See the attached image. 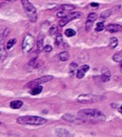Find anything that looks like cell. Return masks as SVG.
<instances>
[{
    "mask_svg": "<svg viewBox=\"0 0 122 137\" xmlns=\"http://www.w3.org/2000/svg\"><path fill=\"white\" fill-rule=\"evenodd\" d=\"M105 29V25L104 22H98L97 25H96V28H95V31L97 32H100V31L104 30Z\"/></svg>",
    "mask_w": 122,
    "mask_h": 137,
    "instance_id": "26",
    "label": "cell"
},
{
    "mask_svg": "<svg viewBox=\"0 0 122 137\" xmlns=\"http://www.w3.org/2000/svg\"><path fill=\"white\" fill-rule=\"evenodd\" d=\"M42 90H43V87L41 86H37L33 87V89H31L29 93L32 95H37V94H39L42 92Z\"/></svg>",
    "mask_w": 122,
    "mask_h": 137,
    "instance_id": "17",
    "label": "cell"
},
{
    "mask_svg": "<svg viewBox=\"0 0 122 137\" xmlns=\"http://www.w3.org/2000/svg\"><path fill=\"white\" fill-rule=\"evenodd\" d=\"M3 52H4V45H3V43H0V59H1V57H2Z\"/></svg>",
    "mask_w": 122,
    "mask_h": 137,
    "instance_id": "33",
    "label": "cell"
},
{
    "mask_svg": "<svg viewBox=\"0 0 122 137\" xmlns=\"http://www.w3.org/2000/svg\"><path fill=\"white\" fill-rule=\"evenodd\" d=\"M75 8H76V6L72 5H62L60 6V9L64 12H70V11H72V10H74Z\"/></svg>",
    "mask_w": 122,
    "mask_h": 137,
    "instance_id": "18",
    "label": "cell"
},
{
    "mask_svg": "<svg viewBox=\"0 0 122 137\" xmlns=\"http://www.w3.org/2000/svg\"><path fill=\"white\" fill-rule=\"evenodd\" d=\"M58 33V28L57 26H52L49 30V35L51 36H54V34H57Z\"/></svg>",
    "mask_w": 122,
    "mask_h": 137,
    "instance_id": "29",
    "label": "cell"
},
{
    "mask_svg": "<svg viewBox=\"0 0 122 137\" xmlns=\"http://www.w3.org/2000/svg\"><path fill=\"white\" fill-rule=\"evenodd\" d=\"M17 122L21 125H31V126H41L47 122V120L44 118L37 117V116H22L17 118Z\"/></svg>",
    "mask_w": 122,
    "mask_h": 137,
    "instance_id": "2",
    "label": "cell"
},
{
    "mask_svg": "<svg viewBox=\"0 0 122 137\" xmlns=\"http://www.w3.org/2000/svg\"><path fill=\"white\" fill-rule=\"evenodd\" d=\"M34 44H35V38L32 35L28 34L26 35L22 41V52L25 53H29L32 50L33 46H34Z\"/></svg>",
    "mask_w": 122,
    "mask_h": 137,
    "instance_id": "5",
    "label": "cell"
},
{
    "mask_svg": "<svg viewBox=\"0 0 122 137\" xmlns=\"http://www.w3.org/2000/svg\"><path fill=\"white\" fill-rule=\"evenodd\" d=\"M16 44V39L15 38H11L9 39V41L7 42V44H6V49L9 50L11 49L12 46H14V45Z\"/></svg>",
    "mask_w": 122,
    "mask_h": 137,
    "instance_id": "24",
    "label": "cell"
},
{
    "mask_svg": "<svg viewBox=\"0 0 122 137\" xmlns=\"http://www.w3.org/2000/svg\"><path fill=\"white\" fill-rule=\"evenodd\" d=\"M66 15V12H65L64 11H61V12H57V14H56V16H57L58 18H63L64 16Z\"/></svg>",
    "mask_w": 122,
    "mask_h": 137,
    "instance_id": "31",
    "label": "cell"
},
{
    "mask_svg": "<svg viewBox=\"0 0 122 137\" xmlns=\"http://www.w3.org/2000/svg\"><path fill=\"white\" fill-rule=\"evenodd\" d=\"M69 58H70V53H69V52H67V51L62 52V53L59 54V59H60L62 61H68Z\"/></svg>",
    "mask_w": 122,
    "mask_h": 137,
    "instance_id": "16",
    "label": "cell"
},
{
    "mask_svg": "<svg viewBox=\"0 0 122 137\" xmlns=\"http://www.w3.org/2000/svg\"><path fill=\"white\" fill-rule=\"evenodd\" d=\"M83 16V13L80 12H70V13L66 14L63 18H62L59 22V26L60 27H64L66 24H68L69 22H71L72 20H75V19H79L81 18Z\"/></svg>",
    "mask_w": 122,
    "mask_h": 137,
    "instance_id": "6",
    "label": "cell"
},
{
    "mask_svg": "<svg viewBox=\"0 0 122 137\" xmlns=\"http://www.w3.org/2000/svg\"><path fill=\"white\" fill-rule=\"evenodd\" d=\"M119 111L120 112V113L122 114V105L120 106V107H119Z\"/></svg>",
    "mask_w": 122,
    "mask_h": 137,
    "instance_id": "35",
    "label": "cell"
},
{
    "mask_svg": "<svg viewBox=\"0 0 122 137\" xmlns=\"http://www.w3.org/2000/svg\"><path fill=\"white\" fill-rule=\"evenodd\" d=\"M54 133H55L56 135L58 136H62V137H65V136H70L71 134L68 132L67 130L62 129V128H56L54 130Z\"/></svg>",
    "mask_w": 122,
    "mask_h": 137,
    "instance_id": "13",
    "label": "cell"
},
{
    "mask_svg": "<svg viewBox=\"0 0 122 137\" xmlns=\"http://www.w3.org/2000/svg\"><path fill=\"white\" fill-rule=\"evenodd\" d=\"M96 19H97V15H96V13H94V12H91V13H89L87 16V20H90V22H94Z\"/></svg>",
    "mask_w": 122,
    "mask_h": 137,
    "instance_id": "28",
    "label": "cell"
},
{
    "mask_svg": "<svg viewBox=\"0 0 122 137\" xmlns=\"http://www.w3.org/2000/svg\"><path fill=\"white\" fill-rule=\"evenodd\" d=\"M112 12H113L112 9L105 10V11H104V12H102V13H101V18H102V19H107L108 17H110Z\"/></svg>",
    "mask_w": 122,
    "mask_h": 137,
    "instance_id": "20",
    "label": "cell"
},
{
    "mask_svg": "<svg viewBox=\"0 0 122 137\" xmlns=\"http://www.w3.org/2000/svg\"><path fill=\"white\" fill-rule=\"evenodd\" d=\"M88 70H89V65H87V64L82 65L81 67L77 70V73H76L77 78H79V79L84 78V76H85V74L88 71Z\"/></svg>",
    "mask_w": 122,
    "mask_h": 137,
    "instance_id": "10",
    "label": "cell"
},
{
    "mask_svg": "<svg viewBox=\"0 0 122 137\" xmlns=\"http://www.w3.org/2000/svg\"><path fill=\"white\" fill-rule=\"evenodd\" d=\"M113 61L116 62H120L122 61V52H118L112 57Z\"/></svg>",
    "mask_w": 122,
    "mask_h": 137,
    "instance_id": "22",
    "label": "cell"
},
{
    "mask_svg": "<svg viewBox=\"0 0 122 137\" xmlns=\"http://www.w3.org/2000/svg\"><path fill=\"white\" fill-rule=\"evenodd\" d=\"M28 66H29V67H32V68H38V63H37V58H34V59L31 60V61L28 63Z\"/></svg>",
    "mask_w": 122,
    "mask_h": 137,
    "instance_id": "23",
    "label": "cell"
},
{
    "mask_svg": "<svg viewBox=\"0 0 122 137\" xmlns=\"http://www.w3.org/2000/svg\"><path fill=\"white\" fill-rule=\"evenodd\" d=\"M104 99V97L98 96V95L94 94H90V93H85V94H80L77 98L78 101L81 103H92V102H96L101 100Z\"/></svg>",
    "mask_w": 122,
    "mask_h": 137,
    "instance_id": "4",
    "label": "cell"
},
{
    "mask_svg": "<svg viewBox=\"0 0 122 137\" xmlns=\"http://www.w3.org/2000/svg\"><path fill=\"white\" fill-rule=\"evenodd\" d=\"M91 6H93V7H98L99 4H97V3H91Z\"/></svg>",
    "mask_w": 122,
    "mask_h": 137,
    "instance_id": "34",
    "label": "cell"
},
{
    "mask_svg": "<svg viewBox=\"0 0 122 137\" xmlns=\"http://www.w3.org/2000/svg\"><path fill=\"white\" fill-rule=\"evenodd\" d=\"M118 44H119V40H118V38H116V37H111V40H110V43H109V46L112 49L116 48Z\"/></svg>",
    "mask_w": 122,
    "mask_h": 137,
    "instance_id": "19",
    "label": "cell"
},
{
    "mask_svg": "<svg viewBox=\"0 0 122 137\" xmlns=\"http://www.w3.org/2000/svg\"><path fill=\"white\" fill-rule=\"evenodd\" d=\"M62 118L67 122H73V123H78V122H87V121H86L85 119H83V118H79V116H74V115H72V114H69V113L64 114L62 117Z\"/></svg>",
    "mask_w": 122,
    "mask_h": 137,
    "instance_id": "8",
    "label": "cell"
},
{
    "mask_svg": "<svg viewBox=\"0 0 122 137\" xmlns=\"http://www.w3.org/2000/svg\"><path fill=\"white\" fill-rule=\"evenodd\" d=\"M77 68H78V64L76 62H72L70 65V70H69V73L70 76H74L77 73Z\"/></svg>",
    "mask_w": 122,
    "mask_h": 137,
    "instance_id": "15",
    "label": "cell"
},
{
    "mask_svg": "<svg viewBox=\"0 0 122 137\" xmlns=\"http://www.w3.org/2000/svg\"><path fill=\"white\" fill-rule=\"evenodd\" d=\"M101 79L102 82H108L111 79V71L109 68L104 67L102 68V75H101Z\"/></svg>",
    "mask_w": 122,
    "mask_h": 137,
    "instance_id": "11",
    "label": "cell"
},
{
    "mask_svg": "<svg viewBox=\"0 0 122 137\" xmlns=\"http://www.w3.org/2000/svg\"><path fill=\"white\" fill-rule=\"evenodd\" d=\"M22 4L23 6L25 12L28 15V18L29 19L31 22H36L37 19V13L35 6L29 1V0H22Z\"/></svg>",
    "mask_w": 122,
    "mask_h": 137,
    "instance_id": "3",
    "label": "cell"
},
{
    "mask_svg": "<svg viewBox=\"0 0 122 137\" xmlns=\"http://www.w3.org/2000/svg\"><path fill=\"white\" fill-rule=\"evenodd\" d=\"M105 30L111 33H116L122 31V25L120 24H116V23H111L109 24L105 27Z\"/></svg>",
    "mask_w": 122,
    "mask_h": 137,
    "instance_id": "9",
    "label": "cell"
},
{
    "mask_svg": "<svg viewBox=\"0 0 122 137\" xmlns=\"http://www.w3.org/2000/svg\"><path fill=\"white\" fill-rule=\"evenodd\" d=\"M37 50L39 52L43 51L44 50V34L43 33H40L37 37Z\"/></svg>",
    "mask_w": 122,
    "mask_h": 137,
    "instance_id": "12",
    "label": "cell"
},
{
    "mask_svg": "<svg viewBox=\"0 0 122 137\" xmlns=\"http://www.w3.org/2000/svg\"><path fill=\"white\" fill-rule=\"evenodd\" d=\"M92 27H93V22L87 20V22H86V30H87V31H89Z\"/></svg>",
    "mask_w": 122,
    "mask_h": 137,
    "instance_id": "30",
    "label": "cell"
},
{
    "mask_svg": "<svg viewBox=\"0 0 122 137\" xmlns=\"http://www.w3.org/2000/svg\"><path fill=\"white\" fill-rule=\"evenodd\" d=\"M0 114H1V111H0Z\"/></svg>",
    "mask_w": 122,
    "mask_h": 137,
    "instance_id": "38",
    "label": "cell"
},
{
    "mask_svg": "<svg viewBox=\"0 0 122 137\" xmlns=\"http://www.w3.org/2000/svg\"><path fill=\"white\" fill-rule=\"evenodd\" d=\"M10 30H8L7 28H3L2 30H0V37L1 38H5L9 35Z\"/></svg>",
    "mask_w": 122,
    "mask_h": 137,
    "instance_id": "21",
    "label": "cell"
},
{
    "mask_svg": "<svg viewBox=\"0 0 122 137\" xmlns=\"http://www.w3.org/2000/svg\"><path fill=\"white\" fill-rule=\"evenodd\" d=\"M0 125H1V122H0Z\"/></svg>",
    "mask_w": 122,
    "mask_h": 137,
    "instance_id": "37",
    "label": "cell"
},
{
    "mask_svg": "<svg viewBox=\"0 0 122 137\" xmlns=\"http://www.w3.org/2000/svg\"><path fill=\"white\" fill-rule=\"evenodd\" d=\"M119 68H120V70L122 71V61H120V65H119Z\"/></svg>",
    "mask_w": 122,
    "mask_h": 137,
    "instance_id": "36",
    "label": "cell"
},
{
    "mask_svg": "<svg viewBox=\"0 0 122 137\" xmlns=\"http://www.w3.org/2000/svg\"><path fill=\"white\" fill-rule=\"evenodd\" d=\"M22 105H23V102L22 101H19V100H17V101H12L10 102V107L14 109H20V108L22 107Z\"/></svg>",
    "mask_w": 122,
    "mask_h": 137,
    "instance_id": "14",
    "label": "cell"
},
{
    "mask_svg": "<svg viewBox=\"0 0 122 137\" xmlns=\"http://www.w3.org/2000/svg\"><path fill=\"white\" fill-rule=\"evenodd\" d=\"M52 46L51 45H45V47H44V50H45L46 52H47V53H49V52H51L52 51Z\"/></svg>",
    "mask_w": 122,
    "mask_h": 137,
    "instance_id": "32",
    "label": "cell"
},
{
    "mask_svg": "<svg viewBox=\"0 0 122 137\" xmlns=\"http://www.w3.org/2000/svg\"><path fill=\"white\" fill-rule=\"evenodd\" d=\"M78 116L85 119L86 121H104L106 118L102 111L96 109H81L78 112Z\"/></svg>",
    "mask_w": 122,
    "mask_h": 137,
    "instance_id": "1",
    "label": "cell"
},
{
    "mask_svg": "<svg viewBox=\"0 0 122 137\" xmlns=\"http://www.w3.org/2000/svg\"><path fill=\"white\" fill-rule=\"evenodd\" d=\"M62 41H63V38H62V36L59 33L57 34V36L55 37V45H60L62 43Z\"/></svg>",
    "mask_w": 122,
    "mask_h": 137,
    "instance_id": "27",
    "label": "cell"
},
{
    "mask_svg": "<svg viewBox=\"0 0 122 137\" xmlns=\"http://www.w3.org/2000/svg\"><path fill=\"white\" fill-rule=\"evenodd\" d=\"M53 76H49V75H47V76H44V77H41V78H37V79H34L32 81H30V82L27 83L26 85H25V88H30V87H34V86H39V85L41 84H44V83H47L49 82V81H51L53 79Z\"/></svg>",
    "mask_w": 122,
    "mask_h": 137,
    "instance_id": "7",
    "label": "cell"
},
{
    "mask_svg": "<svg viewBox=\"0 0 122 137\" xmlns=\"http://www.w3.org/2000/svg\"><path fill=\"white\" fill-rule=\"evenodd\" d=\"M64 33H65V35H66V37H71L76 35V31L74 30H72V29H67Z\"/></svg>",
    "mask_w": 122,
    "mask_h": 137,
    "instance_id": "25",
    "label": "cell"
}]
</instances>
